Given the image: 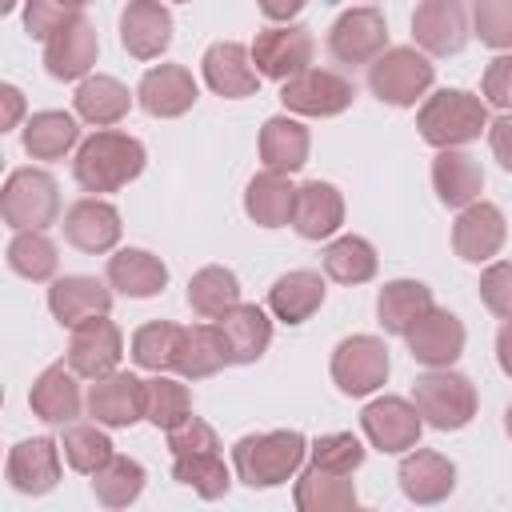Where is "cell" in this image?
Segmentation results:
<instances>
[{
	"instance_id": "cell-12",
	"label": "cell",
	"mask_w": 512,
	"mask_h": 512,
	"mask_svg": "<svg viewBox=\"0 0 512 512\" xmlns=\"http://www.w3.org/2000/svg\"><path fill=\"white\" fill-rule=\"evenodd\" d=\"M384 48H388V20L372 4L340 12L328 28V52L340 64H372Z\"/></svg>"
},
{
	"instance_id": "cell-44",
	"label": "cell",
	"mask_w": 512,
	"mask_h": 512,
	"mask_svg": "<svg viewBox=\"0 0 512 512\" xmlns=\"http://www.w3.org/2000/svg\"><path fill=\"white\" fill-rule=\"evenodd\" d=\"M144 480H148L144 464L132 460V456H120V452H116V456L92 476V496H96L104 508H128V504L140 500Z\"/></svg>"
},
{
	"instance_id": "cell-24",
	"label": "cell",
	"mask_w": 512,
	"mask_h": 512,
	"mask_svg": "<svg viewBox=\"0 0 512 512\" xmlns=\"http://www.w3.org/2000/svg\"><path fill=\"white\" fill-rule=\"evenodd\" d=\"M28 408H32V416L44 420L48 428H64V424H72V420L80 416V408H88V404H84V396H80L76 372H72L68 364H48V368L32 380V388H28Z\"/></svg>"
},
{
	"instance_id": "cell-39",
	"label": "cell",
	"mask_w": 512,
	"mask_h": 512,
	"mask_svg": "<svg viewBox=\"0 0 512 512\" xmlns=\"http://www.w3.org/2000/svg\"><path fill=\"white\" fill-rule=\"evenodd\" d=\"M380 268V256L372 248V240L364 236H336L328 248H324V276L336 280V284H368Z\"/></svg>"
},
{
	"instance_id": "cell-35",
	"label": "cell",
	"mask_w": 512,
	"mask_h": 512,
	"mask_svg": "<svg viewBox=\"0 0 512 512\" xmlns=\"http://www.w3.org/2000/svg\"><path fill=\"white\" fill-rule=\"evenodd\" d=\"M432 288L424 280H388L376 292V320L392 336H408V328L432 308Z\"/></svg>"
},
{
	"instance_id": "cell-7",
	"label": "cell",
	"mask_w": 512,
	"mask_h": 512,
	"mask_svg": "<svg viewBox=\"0 0 512 512\" xmlns=\"http://www.w3.org/2000/svg\"><path fill=\"white\" fill-rule=\"evenodd\" d=\"M388 372H392V360L380 336L356 332L332 348V384L344 396H372L388 380Z\"/></svg>"
},
{
	"instance_id": "cell-9",
	"label": "cell",
	"mask_w": 512,
	"mask_h": 512,
	"mask_svg": "<svg viewBox=\"0 0 512 512\" xmlns=\"http://www.w3.org/2000/svg\"><path fill=\"white\" fill-rule=\"evenodd\" d=\"M248 52H252V64L260 76L284 84L288 76L312 68L316 40H312V28H304V24H268L256 32Z\"/></svg>"
},
{
	"instance_id": "cell-34",
	"label": "cell",
	"mask_w": 512,
	"mask_h": 512,
	"mask_svg": "<svg viewBox=\"0 0 512 512\" xmlns=\"http://www.w3.org/2000/svg\"><path fill=\"white\" fill-rule=\"evenodd\" d=\"M292 504L300 512H348L360 504V496H356V484L348 476L308 464L292 484Z\"/></svg>"
},
{
	"instance_id": "cell-14",
	"label": "cell",
	"mask_w": 512,
	"mask_h": 512,
	"mask_svg": "<svg viewBox=\"0 0 512 512\" xmlns=\"http://www.w3.org/2000/svg\"><path fill=\"white\" fill-rule=\"evenodd\" d=\"M408 356L416 360V364H424V368H452L456 360H460V352H464V324H460V316L456 312H448V308H428L412 328H408Z\"/></svg>"
},
{
	"instance_id": "cell-21",
	"label": "cell",
	"mask_w": 512,
	"mask_h": 512,
	"mask_svg": "<svg viewBox=\"0 0 512 512\" xmlns=\"http://www.w3.org/2000/svg\"><path fill=\"white\" fill-rule=\"evenodd\" d=\"M200 72H204V84L224 100H244L260 92V72L252 64V52L236 40L208 44V52L200 56Z\"/></svg>"
},
{
	"instance_id": "cell-36",
	"label": "cell",
	"mask_w": 512,
	"mask_h": 512,
	"mask_svg": "<svg viewBox=\"0 0 512 512\" xmlns=\"http://www.w3.org/2000/svg\"><path fill=\"white\" fill-rule=\"evenodd\" d=\"M228 364H232V348H228L220 324H192V328H184L180 360H176V372L184 380H208V376H216Z\"/></svg>"
},
{
	"instance_id": "cell-57",
	"label": "cell",
	"mask_w": 512,
	"mask_h": 512,
	"mask_svg": "<svg viewBox=\"0 0 512 512\" xmlns=\"http://www.w3.org/2000/svg\"><path fill=\"white\" fill-rule=\"evenodd\" d=\"M16 8V0H0V12H12Z\"/></svg>"
},
{
	"instance_id": "cell-56",
	"label": "cell",
	"mask_w": 512,
	"mask_h": 512,
	"mask_svg": "<svg viewBox=\"0 0 512 512\" xmlns=\"http://www.w3.org/2000/svg\"><path fill=\"white\" fill-rule=\"evenodd\" d=\"M504 432L512 436V400H508V408H504Z\"/></svg>"
},
{
	"instance_id": "cell-20",
	"label": "cell",
	"mask_w": 512,
	"mask_h": 512,
	"mask_svg": "<svg viewBox=\"0 0 512 512\" xmlns=\"http://www.w3.org/2000/svg\"><path fill=\"white\" fill-rule=\"evenodd\" d=\"M120 44L132 60H160L172 44V12L164 0H128L120 12Z\"/></svg>"
},
{
	"instance_id": "cell-15",
	"label": "cell",
	"mask_w": 512,
	"mask_h": 512,
	"mask_svg": "<svg viewBox=\"0 0 512 512\" xmlns=\"http://www.w3.org/2000/svg\"><path fill=\"white\" fill-rule=\"evenodd\" d=\"M60 444L48 440V436H32V440H20L8 448V460H4V480L12 492L20 496H44L60 484Z\"/></svg>"
},
{
	"instance_id": "cell-31",
	"label": "cell",
	"mask_w": 512,
	"mask_h": 512,
	"mask_svg": "<svg viewBox=\"0 0 512 512\" xmlns=\"http://www.w3.org/2000/svg\"><path fill=\"white\" fill-rule=\"evenodd\" d=\"M20 144L32 160H64L72 148H80V124L72 112L44 108V112H32L24 120Z\"/></svg>"
},
{
	"instance_id": "cell-16",
	"label": "cell",
	"mask_w": 512,
	"mask_h": 512,
	"mask_svg": "<svg viewBox=\"0 0 512 512\" xmlns=\"http://www.w3.org/2000/svg\"><path fill=\"white\" fill-rule=\"evenodd\" d=\"M468 12L460 0H420L412 12V40L428 56H456L468 44Z\"/></svg>"
},
{
	"instance_id": "cell-23",
	"label": "cell",
	"mask_w": 512,
	"mask_h": 512,
	"mask_svg": "<svg viewBox=\"0 0 512 512\" xmlns=\"http://www.w3.org/2000/svg\"><path fill=\"white\" fill-rule=\"evenodd\" d=\"M396 480H400V492L412 504H440L456 488V464L444 452L416 444V448L404 452V460L396 468Z\"/></svg>"
},
{
	"instance_id": "cell-19",
	"label": "cell",
	"mask_w": 512,
	"mask_h": 512,
	"mask_svg": "<svg viewBox=\"0 0 512 512\" xmlns=\"http://www.w3.org/2000/svg\"><path fill=\"white\" fill-rule=\"evenodd\" d=\"M508 240V224L504 212L488 200H472L468 208H460L456 224H452V248L460 260L468 264H488L492 256H500Z\"/></svg>"
},
{
	"instance_id": "cell-11",
	"label": "cell",
	"mask_w": 512,
	"mask_h": 512,
	"mask_svg": "<svg viewBox=\"0 0 512 512\" xmlns=\"http://www.w3.org/2000/svg\"><path fill=\"white\" fill-rule=\"evenodd\" d=\"M360 428L368 436L372 448L388 452V456H404L408 448L420 444L424 432V416L412 400L404 396H376L372 404H364L360 412Z\"/></svg>"
},
{
	"instance_id": "cell-45",
	"label": "cell",
	"mask_w": 512,
	"mask_h": 512,
	"mask_svg": "<svg viewBox=\"0 0 512 512\" xmlns=\"http://www.w3.org/2000/svg\"><path fill=\"white\" fill-rule=\"evenodd\" d=\"M8 268L32 284H44L56 276L60 256H56V244L44 236V228H24L8 240Z\"/></svg>"
},
{
	"instance_id": "cell-38",
	"label": "cell",
	"mask_w": 512,
	"mask_h": 512,
	"mask_svg": "<svg viewBox=\"0 0 512 512\" xmlns=\"http://www.w3.org/2000/svg\"><path fill=\"white\" fill-rule=\"evenodd\" d=\"M188 304L204 320L228 316L240 304V280H236V272L224 268V264H208V268L192 272V280H188Z\"/></svg>"
},
{
	"instance_id": "cell-55",
	"label": "cell",
	"mask_w": 512,
	"mask_h": 512,
	"mask_svg": "<svg viewBox=\"0 0 512 512\" xmlns=\"http://www.w3.org/2000/svg\"><path fill=\"white\" fill-rule=\"evenodd\" d=\"M496 364L504 376H512V320H504L496 332Z\"/></svg>"
},
{
	"instance_id": "cell-51",
	"label": "cell",
	"mask_w": 512,
	"mask_h": 512,
	"mask_svg": "<svg viewBox=\"0 0 512 512\" xmlns=\"http://www.w3.org/2000/svg\"><path fill=\"white\" fill-rule=\"evenodd\" d=\"M480 96L500 108V112H512V52H500L488 68H484V80H480Z\"/></svg>"
},
{
	"instance_id": "cell-2",
	"label": "cell",
	"mask_w": 512,
	"mask_h": 512,
	"mask_svg": "<svg viewBox=\"0 0 512 512\" xmlns=\"http://www.w3.org/2000/svg\"><path fill=\"white\" fill-rule=\"evenodd\" d=\"M308 460V440L296 428L248 432L232 444V472L248 488H280Z\"/></svg>"
},
{
	"instance_id": "cell-1",
	"label": "cell",
	"mask_w": 512,
	"mask_h": 512,
	"mask_svg": "<svg viewBox=\"0 0 512 512\" xmlns=\"http://www.w3.org/2000/svg\"><path fill=\"white\" fill-rule=\"evenodd\" d=\"M148 164V152L136 136L120 132V128H100L88 140H80L76 160H72V176L84 192L104 196V192H120L128 188Z\"/></svg>"
},
{
	"instance_id": "cell-48",
	"label": "cell",
	"mask_w": 512,
	"mask_h": 512,
	"mask_svg": "<svg viewBox=\"0 0 512 512\" xmlns=\"http://www.w3.org/2000/svg\"><path fill=\"white\" fill-rule=\"evenodd\" d=\"M476 288H480V300L492 316L512 320V260H488Z\"/></svg>"
},
{
	"instance_id": "cell-42",
	"label": "cell",
	"mask_w": 512,
	"mask_h": 512,
	"mask_svg": "<svg viewBox=\"0 0 512 512\" xmlns=\"http://www.w3.org/2000/svg\"><path fill=\"white\" fill-rule=\"evenodd\" d=\"M172 480L188 484L200 500H220V496H228V488H232V472H228L220 448L172 456Z\"/></svg>"
},
{
	"instance_id": "cell-28",
	"label": "cell",
	"mask_w": 512,
	"mask_h": 512,
	"mask_svg": "<svg viewBox=\"0 0 512 512\" xmlns=\"http://www.w3.org/2000/svg\"><path fill=\"white\" fill-rule=\"evenodd\" d=\"M108 284L120 292V296H132V300H148L156 292H164L168 284V264L148 252V248H116L108 256Z\"/></svg>"
},
{
	"instance_id": "cell-49",
	"label": "cell",
	"mask_w": 512,
	"mask_h": 512,
	"mask_svg": "<svg viewBox=\"0 0 512 512\" xmlns=\"http://www.w3.org/2000/svg\"><path fill=\"white\" fill-rule=\"evenodd\" d=\"M72 12H80V8H72L64 0H24V32L32 40H48Z\"/></svg>"
},
{
	"instance_id": "cell-13",
	"label": "cell",
	"mask_w": 512,
	"mask_h": 512,
	"mask_svg": "<svg viewBox=\"0 0 512 512\" xmlns=\"http://www.w3.org/2000/svg\"><path fill=\"white\" fill-rule=\"evenodd\" d=\"M68 368L84 380H100L108 372L120 368V356H124V332L108 320V316H92L84 324L72 328V340H68Z\"/></svg>"
},
{
	"instance_id": "cell-3",
	"label": "cell",
	"mask_w": 512,
	"mask_h": 512,
	"mask_svg": "<svg viewBox=\"0 0 512 512\" xmlns=\"http://www.w3.org/2000/svg\"><path fill=\"white\" fill-rule=\"evenodd\" d=\"M488 120V100L468 88H440L416 112V128L432 148H464L488 132Z\"/></svg>"
},
{
	"instance_id": "cell-52",
	"label": "cell",
	"mask_w": 512,
	"mask_h": 512,
	"mask_svg": "<svg viewBox=\"0 0 512 512\" xmlns=\"http://www.w3.org/2000/svg\"><path fill=\"white\" fill-rule=\"evenodd\" d=\"M488 148L500 160V168L512 172V112H500L496 120H488Z\"/></svg>"
},
{
	"instance_id": "cell-5",
	"label": "cell",
	"mask_w": 512,
	"mask_h": 512,
	"mask_svg": "<svg viewBox=\"0 0 512 512\" xmlns=\"http://www.w3.org/2000/svg\"><path fill=\"white\" fill-rule=\"evenodd\" d=\"M436 80V64L428 60V52L420 48H384L372 64H368V88L376 100L392 104V108H412Z\"/></svg>"
},
{
	"instance_id": "cell-18",
	"label": "cell",
	"mask_w": 512,
	"mask_h": 512,
	"mask_svg": "<svg viewBox=\"0 0 512 512\" xmlns=\"http://www.w3.org/2000/svg\"><path fill=\"white\" fill-rule=\"evenodd\" d=\"M88 416L104 428H132L136 420H144V380L136 372H108L100 380H92L88 396Z\"/></svg>"
},
{
	"instance_id": "cell-17",
	"label": "cell",
	"mask_w": 512,
	"mask_h": 512,
	"mask_svg": "<svg viewBox=\"0 0 512 512\" xmlns=\"http://www.w3.org/2000/svg\"><path fill=\"white\" fill-rule=\"evenodd\" d=\"M60 228H64V240L88 256L112 252L120 244V232H124L116 204H108L104 196H80L76 204H68Z\"/></svg>"
},
{
	"instance_id": "cell-37",
	"label": "cell",
	"mask_w": 512,
	"mask_h": 512,
	"mask_svg": "<svg viewBox=\"0 0 512 512\" xmlns=\"http://www.w3.org/2000/svg\"><path fill=\"white\" fill-rule=\"evenodd\" d=\"M232 348V364H256L272 344V316L260 304H236L228 316L216 320Z\"/></svg>"
},
{
	"instance_id": "cell-8",
	"label": "cell",
	"mask_w": 512,
	"mask_h": 512,
	"mask_svg": "<svg viewBox=\"0 0 512 512\" xmlns=\"http://www.w3.org/2000/svg\"><path fill=\"white\" fill-rule=\"evenodd\" d=\"M352 100H356L352 80L332 72V68H304V72L288 76L280 88V104L292 116H312V120L340 116L352 108Z\"/></svg>"
},
{
	"instance_id": "cell-59",
	"label": "cell",
	"mask_w": 512,
	"mask_h": 512,
	"mask_svg": "<svg viewBox=\"0 0 512 512\" xmlns=\"http://www.w3.org/2000/svg\"><path fill=\"white\" fill-rule=\"evenodd\" d=\"M172 4H188V0H172Z\"/></svg>"
},
{
	"instance_id": "cell-25",
	"label": "cell",
	"mask_w": 512,
	"mask_h": 512,
	"mask_svg": "<svg viewBox=\"0 0 512 512\" xmlns=\"http://www.w3.org/2000/svg\"><path fill=\"white\" fill-rule=\"evenodd\" d=\"M112 308V284H100L96 276H56L48 288V312L56 324L76 328L92 316H108Z\"/></svg>"
},
{
	"instance_id": "cell-47",
	"label": "cell",
	"mask_w": 512,
	"mask_h": 512,
	"mask_svg": "<svg viewBox=\"0 0 512 512\" xmlns=\"http://www.w3.org/2000/svg\"><path fill=\"white\" fill-rule=\"evenodd\" d=\"M472 36L496 52H512V0H472Z\"/></svg>"
},
{
	"instance_id": "cell-22",
	"label": "cell",
	"mask_w": 512,
	"mask_h": 512,
	"mask_svg": "<svg viewBox=\"0 0 512 512\" xmlns=\"http://www.w3.org/2000/svg\"><path fill=\"white\" fill-rule=\"evenodd\" d=\"M196 96H200V88L184 64H156L136 84V104L156 120H176V116L192 112Z\"/></svg>"
},
{
	"instance_id": "cell-32",
	"label": "cell",
	"mask_w": 512,
	"mask_h": 512,
	"mask_svg": "<svg viewBox=\"0 0 512 512\" xmlns=\"http://www.w3.org/2000/svg\"><path fill=\"white\" fill-rule=\"evenodd\" d=\"M324 276L312 268H292L268 288V312L284 324H304L324 304Z\"/></svg>"
},
{
	"instance_id": "cell-26",
	"label": "cell",
	"mask_w": 512,
	"mask_h": 512,
	"mask_svg": "<svg viewBox=\"0 0 512 512\" xmlns=\"http://www.w3.org/2000/svg\"><path fill=\"white\" fill-rule=\"evenodd\" d=\"M484 188V168L472 152L464 148H436L432 160V192L440 204L448 208H468L472 200H480Z\"/></svg>"
},
{
	"instance_id": "cell-40",
	"label": "cell",
	"mask_w": 512,
	"mask_h": 512,
	"mask_svg": "<svg viewBox=\"0 0 512 512\" xmlns=\"http://www.w3.org/2000/svg\"><path fill=\"white\" fill-rule=\"evenodd\" d=\"M180 340H184V328L172 324V320H148L132 332V364L144 368V372H168L176 368L180 360Z\"/></svg>"
},
{
	"instance_id": "cell-27",
	"label": "cell",
	"mask_w": 512,
	"mask_h": 512,
	"mask_svg": "<svg viewBox=\"0 0 512 512\" xmlns=\"http://www.w3.org/2000/svg\"><path fill=\"white\" fill-rule=\"evenodd\" d=\"M344 224V196L328 180H308L296 188V208H292V228L304 240H328Z\"/></svg>"
},
{
	"instance_id": "cell-43",
	"label": "cell",
	"mask_w": 512,
	"mask_h": 512,
	"mask_svg": "<svg viewBox=\"0 0 512 512\" xmlns=\"http://www.w3.org/2000/svg\"><path fill=\"white\" fill-rule=\"evenodd\" d=\"M188 416H192V392L180 380L152 372V380H144V420L160 432H172Z\"/></svg>"
},
{
	"instance_id": "cell-10",
	"label": "cell",
	"mask_w": 512,
	"mask_h": 512,
	"mask_svg": "<svg viewBox=\"0 0 512 512\" xmlns=\"http://www.w3.org/2000/svg\"><path fill=\"white\" fill-rule=\"evenodd\" d=\"M100 56L96 24L84 12H72L48 40H44V72L52 80H84L92 76Z\"/></svg>"
},
{
	"instance_id": "cell-53",
	"label": "cell",
	"mask_w": 512,
	"mask_h": 512,
	"mask_svg": "<svg viewBox=\"0 0 512 512\" xmlns=\"http://www.w3.org/2000/svg\"><path fill=\"white\" fill-rule=\"evenodd\" d=\"M24 116V92L16 84H0V128H16Z\"/></svg>"
},
{
	"instance_id": "cell-58",
	"label": "cell",
	"mask_w": 512,
	"mask_h": 512,
	"mask_svg": "<svg viewBox=\"0 0 512 512\" xmlns=\"http://www.w3.org/2000/svg\"><path fill=\"white\" fill-rule=\"evenodd\" d=\"M64 4H72V8H84V4H92V0H64Z\"/></svg>"
},
{
	"instance_id": "cell-6",
	"label": "cell",
	"mask_w": 512,
	"mask_h": 512,
	"mask_svg": "<svg viewBox=\"0 0 512 512\" xmlns=\"http://www.w3.org/2000/svg\"><path fill=\"white\" fill-rule=\"evenodd\" d=\"M0 216L12 232L52 228L60 220V188L44 168H16L0 188Z\"/></svg>"
},
{
	"instance_id": "cell-33",
	"label": "cell",
	"mask_w": 512,
	"mask_h": 512,
	"mask_svg": "<svg viewBox=\"0 0 512 512\" xmlns=\"http://www.w3.org/2000/svg\"><path fill=\"white\" fill-rule=\"evenodd\" d=\"M308 148H312V136L308 128L296 120V116H268L264 128H260V160L264 168H276V172H300L308 164Z\"/></svg>"
},
{
	"instance_id": "cell-4",
	"label": "cell",
	"mask_w": 512,
	"mask_h": 512,
	"mask_svg": "<svg viewBox=\"0 0 512 512\" xmlns=\"http://www.w3.org/2000/svg\"><path fill=\"white\" fill-rule=\"evenodd\" d=\"M412 404L420 408L424 424L436 432H460L476 416V384L452 368H428L412 384Z\"/></svg>"
},
{
	"instance_id": "cell-50",
	"label": "cell",
	"mask_w": 512,
	"mask_h": 512,
	"mask_svg": "<svg viewBox=\"0 0 512 512\" xmlns=\"http://www.w3.org/2000/svg\"><path fill=\"white\" fill-rule=\"evenodd\" d=\"M164 436H168V452H172V456H184V452H212V448H220L216 428H212L208 420H200V416H188L184 424H176V428L164 432Z\"/></svg>"
},
{
	"instance_id": "cell-29",
	"label": "cell",
	"mask_w": 512,
	"mask_h": 512,
	"mask_svg": "<svg viewBox=\"0 0 512 512\" xmlns=\"http://www.w3.org/2000/svg\"><path fill=\"white\" fill-rule=\"evenodd\" d=\"M292 208H296V184L288 180V172L264 168L248 180L244 188V212L252 224L260 228H284L292 224Z\"/></svg>"
},
{
	"instance_id": "cell-41",
	"label": "cell",
	"mask_w": 512,
	"mask_h": 512,
	"mask_svg": "<svg viewBox=\"0 0 512 512\" xmlns=\"http://www.w3.org/2000/svg\"><path fill=\"white\" fill-rule=\"evenodd\" d=\"M60 448H64L68 468L80 472V476H96V472L116 456L112 436H108L104 424H96V420H92V424H84V420L64 424V440H60Z\"/></svg>"
},
{
	"instance_id": "cell-54",
	"label": "cell",
	"mask_w": 512,
	"mask_h": 512,
	"mask_svg": "<svg viewBox=\"0 0 512 512\" xmlns=\"http://www.w3.org/2000/svg\"><path fill=\"white\" fill-rule=\"evenodd\" d=\"M304 4L308 0H256V8L264 12V20H272V24H288L292 16L304 12Z\"/></svg>"
},
{
	"instance_id": "cell-46",
	"label": "cell",
	"mask_w": 512,
	"mask_h": 512,
	"mask_svg": "<svg viewBox=\"0 0 512 512\" xmlns=\"http://www.w3.org/2000/svg\"><path fill=\"white\" fill-rule=\"evenodd\" d=\"M364 444L352 436V432H328V436H316L308 444V464L316 468H328V472H340V476H352L360 464H364Z\"/></svg>"
},
{
	"instance_id": "cell-30",
	"label": "cell",
	"mask_w": 512,
	"mask_h": 512,
	"mask_svg": "<svg viewBox=\"0 0 512 512\" xmlns=\"http://www.w3.org/2000/svg\"><path fill=\"white\" fill-rule=\"evenodd\" d=\"M72 108H76V116H80L84 124H92V128H112V124H120V120L128 116L132 92H128V84H120L116 76L96 72V76H84V80L76 84Z\"/></svg>"
}]
</instances>
